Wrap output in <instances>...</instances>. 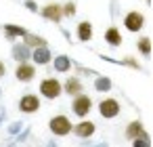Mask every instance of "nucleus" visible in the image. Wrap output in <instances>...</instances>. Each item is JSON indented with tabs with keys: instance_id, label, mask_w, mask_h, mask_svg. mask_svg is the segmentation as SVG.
<instances>
[{
	"instance_id": "nucleus-1",
	"label": "nucleus",
	"mask_w": 153,
	"mask_h": 147,
	"mask_svg": "<svg viewBox=\"0 0 153 147\" xmlns=\"http://www.w3.org/2000/svg\"><path fill=\"white\" fill-rule=\"evenodd\" d=\"M92 109V99L84 93H78L74 95V101H71V111L78 116V118H86Z\"/></svg>"
},
{
	"instance_id": "nucleus-2",
	"label": "nucleus",
	"mask_w": 153,
	"mask_h": 147,
	"mask_svg": "<svg viewBox=\"0 0 153 147\" xmlns=\"http://www.w3.org/2000/svg\"><path fill=\"white\" fill-rule=\"evenodd\" d=\"M61 93H63V86H61V82H59L57 78L48 76V78H44V80L40 82V95H42L44 99H57Z\"/></svg>"
},
{
	"instance_id": "nucleus-3",
	"label": "nucleus",
	"mask_w": 153,
	"mask_h": 147,
	"mask_svg": "<svg viewBox=\"0 0 153 147\" xmlns=\"http://www.w3.org/2000/svg\"><path fill=\"white\" fill-rule=\"evenodd\" d=\"M48 128H51V132L57 134V137H67L74 126H71V120H69L67 116H55V118H51Z\"/></svg>"
},
{
	"instance_id": "nucleus-4",
	"label": "nucleus",
	"mask_w": 153,
	"mask_h": 147,
	"mask_svg": "<svg viewBox=\"0 0 153 147\" xmlns=\"http://www.w3.org/2000/svg\"><path fill=\"white\" fill-rule=\"evenodd\" d=\"M143 25H145V15H143V13H138V11L126 13V17H124V28H126L128 32L136 34V32L143 30Z\"/></svg>"
},
{
	"instance_id": "nucleus-5",
	"label": "nucleus",
	"mask_w": 153,
	"mask_h": 147,
	"mask_svg": "<svg viewBox=\"0 0 153 147\" xmlns=\"http://www.w3.org/2000/svg\"><path fill=\"white\" fill-rule=\"evenodd\" d=\"M120 101L117 99H103L101 103H99V113L103 116V118H107V120H111V118H117L120 116Z\"/></svg>"
},
{
	"instance_id": "nucleus-6",
	"label": "nucleus",
	"mask_w": 153,
	"mask_h": 147,
	"mask_svg": "<svg viewBox=\"0 0 153 147\" xmlns=\"http://www.w3.org/2000/svg\"><path fill=\"white\" fill-rule=\"evenodd\" d=\"M19 109H21V113H36V111L40 109V99H38V95H34V93L23 95V97L19 99Z\"/></svg>"
},
{
	"instance_id": "nucleus-7",
	"label": "nucleus",
	"mask_w": 153,
	"mask_h": 147,
	"mask_svg": "<svg viewBox=\"0 0 153 147\" xmlns=\"http://www.w3.org/2000/svg\"><path fill=\"white\" fill-rule=\"evenodd\" d=\"M40 15H42L44 19H48V21L59 23V21L63 19V9H61V4L51 2V4H44V7L40 9Z\"/></svg>"
},
{
	"instance_id": "nucleus-8",
	"label": "nucleus",
	"mask_w": 153,
	"mask_h": 147,
	"mask_svg": "<svg viewBox=\"0 0 153 147\" xmlns=\"http://www.w3.org/2000/svg\"><path fill=\"white\" fill-rule=\"evenodd\" d=\"M15 78H17L19 82H32V80L36 78V67H34L32 63H25V61H21V63H17Z\"/></svg>"
},
{
	"instance_id": "nucleus-9",
	"label": "nucleus",
	"mask_w": 153,
	"mask_h": 147,
	"mask_svg": "<svg viewBox=\"0 0 153 147\" xmlns=\"http://www.w3.org/2000/svg\"><path fill=\"white\" fill-rule=\"evenodd\" d=\"M30 57L34 59V63H36V65H46V63H51V61H53V53L48 51V46H46V44H44V46H36V49H32Z\"/></svg>"
},
{
	"instance_id": "nucleus-10",
	"label": "nucleus",
	"mask_w": 153,
	"mask_h": 147,
	"mask_svg": "<svg viewBox=\"0 0 153 147\" xmlns=\"http://www.w3.org/2000/svg\"><path fill=\"white\" fill-rule=\"evenodd\" d=\"M149 134H147V130H145V126H143V122H138V120H134V122H130L128 126H126V139H147Z\"/></svg>"
},
{
	"instance_id": "nucleus-11",
	"label": "nucleus",
	"mask_w": 153,
	"mask_h": 147,
	"mask_svg": "<svg viewBox=\"0 0 153 147\" xmlns=\"http://www.w3.org/2000/svg\"><path fill=\"white\" fill-rule=\"evenodd\" d=\"M80 139H90L92 134H94V130H97V126H94V122H90V120H84V122H78L74 128H71Z\"/></svg>"
},
{
	"instance_id": "nucleus-12",
	"label": "nucleus",
	"mask_w": 153,
	"mask_h": 147,
	"mask_svg": "<svg viewBox=\"0 0 153 147\" xmlns=\"http://www.w3.org/2000/svg\"><path fill=\"white\" fill-rule=\"evenodd\" d=\"M76 36H78V40H82V42L92 40V36H94L92 23H90V21H80L78 28H76Z\"/></svg>"
},
{
	"instance_id": "nucleus-13",
	"label": "nucleus",
	"mask_w": 153,
	"mask_h": 147,
	"mask_svg": "<svg viewBox=\"0 0 153 147\" xmlns=\"http://www.w3.org/2000/svg\"><path fill=\"white\" fill-rule=\"evenodd\" d=\"M61 86H63V93L69 95V97H74V95H78V93H84V86H82V82H80L78 78H67Z\"/></svg>"
},
{
	"instance_id": "nucleus-14",
	"label": "nucleus",
	"mask_w": 153,
	"mask_h": 147,
	"mask_svg": "<svg viewBox=\"0 0 153 147\" xmlns=\"http://www.w3.org/2000/svg\"><path fill=\"white\" fill-rule=\"evenodd\" d=\"M105 42H107L109 46H122V32H120L115 25L107 28V32H105Z\"/></svg>"
},
{
	"instance_id": "nucleus-15",
	"label": "nucleus",
	"mask_w": 153,
	"mask_h": 147,
	"mask_svg": "<svg viewBox=\"0 0 153 147\" xmlns=\"http://www.w3.org/2000/svg\"><path fill=\"white\" fill-rule=\"evenodd\" d=\"M30 53H32V49L23 42V44H15L13 46V57H15V61L17 63H21V61H27L30 59Z\"/></svg>"
},
{
	"instance_id": "nucleus-16",
	"label": "nucleus",
	"mask_w": 153,
	"mask_h": 147,
	"mask_svg": "<svg viewBox=\"0 0 153 147\" xmlns=\"http://www.w3.org/2000/svg\"><path fill=\"white\" fill-rule=\"evenodd\" d=\"M71 69V59L67 55H57L55 57V72H69Z\"/></svg>"
},
{
	"instance_id": "nucleus-17",
	"label": "nucleus",
	"mask_w": 153,
	"mask_h": 147,
	"mask_svg": "<svg viewBox=\"0 0 153 147\" xmlns=\"http://www.w3.org/2000/svg\"><path fill=\"white\" fill-rule=\"evenodd\" d=\"M4 34H7V38H23L27 32L21 28V25H4Z\"/></svg>"
},
{
	"instance_id": "nucleus-18",
	"label": "nucleus",
	"mask_w": 153,
	"mask_h": 147,
	"mask_svg": "<svg viewBox=\"0 0 153 147\" xmlns=\"http://www.w3.org/2000/svg\"><path fill=\"white\" fill-rule=\"evenodd\" d=\"M136 49H138V53H140L143 57H149V55H151V38H149V36H143V38H138V42H136Z\"/></svg>"
},
{
	"instance_id": "nucleus-19",
	"label": "nucleus",
	"mask_w": 153,
	"mask_h": 147,
	"mask_svg": "<svg viewBox=\"0 0 153 147\" xmlns=\"http://www.w3.org/2000/svg\"><path fill=\"white\" fill-rule=\"evenodd\" d=\"M23 42H25L30 49L44 46V44H46V40H44V38H40V36H34V34H25V36H23Z\"/></svg>"
},
{
	"instance_id": "nucleus-20",
	"label": "nucleus",
	"mask_w": 153,
	"mask_h": 147,
	"mask_svg": "<svg viewBox=\"0 0 153 147\" xmlns=\"http://www.w3.org/2000/svg\"><path fill=\"white\" fill-rule=\"evenodd\" d=\"M94 88H97L99 93H105V90L111 88V80H109V78H97V80H94Z\"/></svg>"
},
{
	"instance_id": "nucleus-21",
	"label": "nucleus",
	"mask_w": 153,
	"mask_h": 147,
	"mask_svg": "<svg viewBox=\"0 0 153 147\" xmlns=\"http://www.w3.org/2000/svg\"><path fill=\"white\" fill-rule=\"evenodd\" d=\"M61 9H63V17H74L76 15V2H67Z\"/></svg>"
},
{
	"instance_id": "nucleus-22",
	"label": "nucleus",
	"mask_w": 153,
	"mask_h": 147,
	"mask_svg": "<svg viewBox=\"0 0 153 147\" xmlns=\"http://www.w3.org/2000/svg\"><path fill=\"white\" fill-rule=\"evenodd\" d=\"M122 63H124V65H130V67H134V69H138V63H136L134 59H130V57H128V59H124Z\"/></svg>"
},
{
	"instance_id": "nucleus-23",
	"label": "nucleus",
	"mask_w": 153,
	"mask_h": 147,
	"mask_svg": "<svg viewBox=\"0 0 153 147\" xmlns=\"http://www.w3.org/2000/svg\"><path fill=\"white\" fill-rule=\"evenodd\" d=\"M132 145L134 147H149V143L147 141H140V139H132Z\"/></svg>"
},
{
	"instance_id": "nucleus-24",
	"label": "nucleus",
	"mask_w": 153,
	"mask_h": 147,
	"mask_svg": "<svg viewBox=\"0 0 153 147\" xmlns=\"http://www.w3.org/2000/svg\"><path fill=\"white\" fill-rule=\"evenodd\" d=\"M7 74V65H4V61H0V78H2Z\"/></svg>"
}]
</instances>
